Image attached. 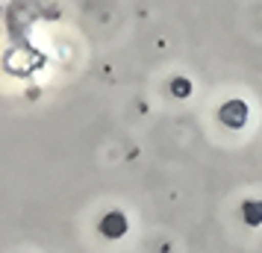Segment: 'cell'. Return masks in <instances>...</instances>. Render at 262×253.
<instances>
[{
  "mask_svg": "<svg viewBox=\"0 0 262 253\" xmlns=\"http://www.w3.org/2000/svg\"><path fill=\"white\" fill-rule=\"evenodd\" d=\"M112 229H115V236H121V233L127 229V224H124V218H121L118 212H115V215H109L106 221H103V233H112Z\"/></svg>",
  "mask_w": 262,
  "mask_h": 253,
  "instance_id": "1",
  "label": "cell"
}]
</instances>
